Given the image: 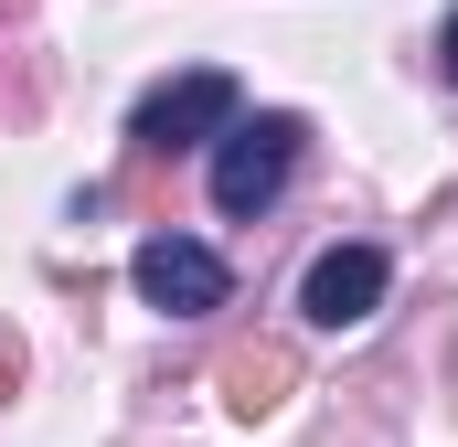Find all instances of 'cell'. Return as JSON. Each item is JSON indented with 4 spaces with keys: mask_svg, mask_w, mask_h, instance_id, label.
<instances>
[{
    "mask_svg": "<svg viewBox=\"0 0 458 447\" xmlns=\"http://www.w3.org/2000/svg\"><path fill=\"white\" fill-rule=\"evenodd\" d=\"M299 117L288 107H267V117H234L225 139H214V203H225L234 224H256L277 192H288V171H299Z\"/></svg>",
    "mask_w": 458,
    "mask_h": 447,
    "instance_id": "1",
    "label": "cell"
},
{
    "mask_svg": "<svg viewBox=\"0 0 458 447\" xmlns=\"http://www.w3.org/2000/svg\"><path fill=\"white\" fill-rule=\"evenodd\" d=\"M234 128V75H214V64H192V75H171V86H149L139 97V117H128V139L139 149H203V139H225Z\"/></svg>",
    "mask_w": 458,
    "mask_h": 447,
    "instance_id": "2",
    "label": "cell"
},
{
    "mask_svg": "<svg viewBox=\"0 0 458 447\" xmlns=\"http://www.w3.org/2000/svg\"><path fill=\"white\" fill-rule=\"evenodd\" d=\"M128 277H139V299H149L160 320H214V309L234 299L225 256H214V245H192V234H149V245L128 256Z\"/></svg>",
    "mask_w": 458,
    "mask_h": 447,
    "instance_id": "3",
    "label": "cell"
},
{
    "mask_svg": "<svg viewBox=\"0 0 458 447\" xmlns=\"http://www.w3.org/2000/svg\"><path fill=\"white\" fill-rule=\"evenodd\" d=\"M384 245H331V256H310V277H299V309H310V331H362L373 309H384Z\"/></svg>",
    "mask_w": 458,
    "mask_h": 447,
    "instance_id": "4",
    "label": "cell"
},
{
    "mask_svg": "<svg viewBox=\"0 0 458 447\" xmlns=\"http://www.w3.org/2000/svg\"><path fill=\"white\" fill-rule=\"evenodd\" d=\"M225 384H234V416H267V405H277V384H288V351H245Z\"/></svg>",
    "mask_w": 458,
    "mask_h": 447,
    "instance_id": "5",
    "label": "cell"
},
{
    "mask_svg": "<svg viewBox=\"0 0 458 447\" xmlns=\"http://www.w3.org/2000/svg\"><path fill=\"white\" fill-rule=\"evenodd\" d=\"M437 54H448V86H458V11H448V32H437Z\"/></svg>",
    "mask_w": 458,
    "mask_h": 447,
    "instance_id": "6",
    "label": "cell"
},
{
    "mask_svg": "<svg viewBox=\"0 0 458 447\" xmlns=\"http://www.w3.org/2000/svg\"><path fill=\"white\" fill-rule=\"evenodd\" d=\"M11 384H21V351H11V341H0V394H11Z\"/></svg>",
    "mask_w": 458,
    "mask_h": 447,
    "instance_id": "7",
    "label": "cell"
}]
</instances>
